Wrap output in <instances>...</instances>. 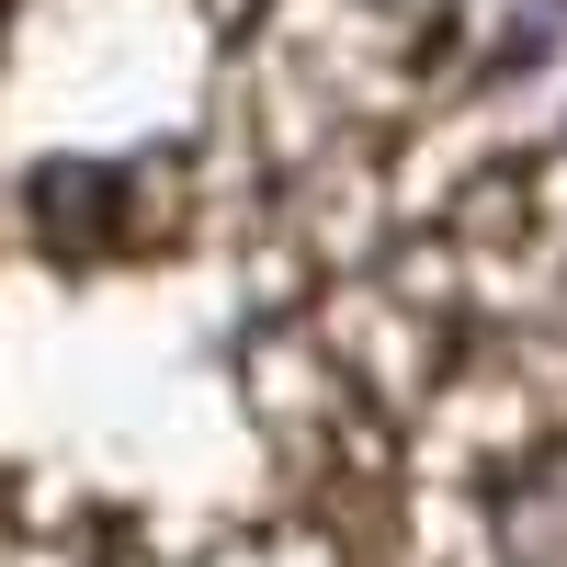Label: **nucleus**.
Wrapping results in <instances>:
<instances>
[{"instance_id": "f257e3e1", "label": "nucleus", "mask_w": 567, "mask_h": 567, "mask_svg": "<svg viewBox=\"0 0 567 567\" xmlns=\"http://www.w3.org/2000/svg\"><path fill=\"white\" fill-rule=\"evenodd\" d=\"M499 523H511V556H523V567H567V465L523 477L499 499Z\"/></svg>"}]
</instances>
